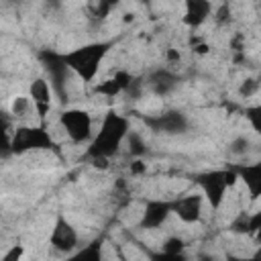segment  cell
I'll return each instance as SVG.
<instances>
[{"label":"cell","mask_w":261,"mask_h":261,"mask_svg":"<svg viewBox=\"0 0 261 261\" xmlns=\"http://www.w3.org/2000/svg\"><path fill=\"white\" fill-rule=\"evenodd\" d=\"M128 133H130V126H128L126 116H122L114 110L106 112V116L102 118L100 130L90 141L86 155L90 159H110L112 155H116L120 151Z\"/></svg>","instance_id":"cell-1"},{"label":"cell","mask_w":261,"mask_h":261,"mask_svg":"<svg viewBox=\"0 0 261 261\" xmlns=\"http://www.w3.org/2000/svg\"><path fill=\"white\" fill-rule=\"evenodd\" d=\"M110 47H112V41H94V43L80 45L71 51H65L63 57L71 73H75L84 84H92Z\"/></svg>","instance_id":"cell-2"},{"label":"cell","mask_w":261,"mask_h":261,"mask_svg":"<svg viewBox=\"0 0 261 261\" xmlns=\"http://www.w3.org/2000/svg\"><path fill=\"white\" fill-rule=\"evenodd\" d=\"M237 171L234 169H212V171H202L196 175V184L204 196V200L210 204L212 210H218L226 198V190L234 186L237 181Z\"/></svg>","instance_id":"cell-3"},{"label":"cell","mask_w":261,"mask_h":261,"mask_svg":"<svg viewBox=\"0 0 261 261\" xmlns=\"http://www.w3.org/2000/svg\"><path fill=\"white\" fill-rule=\"evenodd\" d=\"M39 59H41V65L49 77V84L55 92V98H59V102H67L69 100V94H67V80H69V65L65 63V57L63 53H57V51H49V49H43L39 53Z\"/></svg>","instance_id":"cell-4"},{"label":"cell","mask_w":261,"mask_h":261,"mask_svg":"<svg viewBox=\"0 0 261 261\" xmlns=\"http://www.w3.org/2000/svg\"><path fill=\"white\" fill-rule=\"evenodd\" d=\"M10 151L20 155L27 151H43V149H55V141L49 135L45 126H16L12 133V139L8 143Z\"/></svg>","instance_id":"cell-5"},{"label":"cell","mask_w":261,"mask_h":261,"mask_svg":"<svg viewBox=\"0 0 261 261\" xmlns=\"http://www.w3.org/2000/svg\"><path fill=\"white\" fill-rule=\"evenodd\" d=\"M59 124L67 139L75 145L92 141V116L84 108H65L59 114Z\"/></svg>","instance_id":"cell-6"},{"label":"cell","mask_w":261,"mask_h":261,"mask_svg":"<svg viewBox=\"0 0 261 261\" xmlns=\"http://www.w3.org/2000/svg\"><path fill=\"white\" fill-rule=\"evenodd\" d=\"M145 124H147L153 133L167 135V137L184 135V133L190 128V120H188V116H186L181 110H163V112H159V114L145 116Z\"/></svg>","instance_id":"cell-7"},{"label":"cell","mask_w":261,"mask_h":261,"mask_svg":"<svg viewBox=\"0 0 261 261\" xmlns=\"http://www.w3.org/2000/svg\"><path fill=\"white\" fill-rule=\"evenodd\" d=\"M77 243H80L77 230L71 226L69 220L59 216L55 220V224H53V230H51V237H49V245L59 253H71V251L77 249Z\"/></svg>","instance_id":"cell-8"},{"label":"cell","mask_w":261,"mask_h":261,"mask_svg":"<svg viewBox=\"0 0 261 261\" xmlns=\"http://www.w3.org/2000/svg\"><path fill=\"white\" fill-rule=\"evenodd\" d=\"M202 204H204V196H202V192H200V194H196V192H192V194H184V196L171 200L173 214H175L181 222H188V224L200 220V216H202Z\"/></svg>","instance_id":"cell-9"},{"label":"cell","mask_w":261,"mask_h":261,"mask_svg":"<svg viewBox=\"0 0 261 261\" xmlns=\"http://www.w3.org/2000/svg\"><path fill=\"white\" fill-rule=\"evenodd\" d=\"M53 96H55V92H53L51 84L45 77H37V80L31 82V86H29V98L33 100V108H35V112H37L39 118H45L47 112L51 110Z\"/></svg>","instance_id":"cell-10"},{"label":"cell","mask_w":261,"mask_h":261,"mask_svg":"<svg viewBox=\"0 0 261 261\" xmlns=\"http://www.w3.org/2000/svg\"><path fill=\"white\" fill-rule=\"evenodd\" d=\"M173 214L171 200H149L141 214V228H159Z\"/></svg>","instance_id":"cell-11"},{"label":"cell","mask_w":261,"mask_h":261,"mask_svg":"<svg viewBox=\"0 0 261 261\" xmlns=\"http://www.w3.org/2000/svg\"><path fill=\"white\" fill-rule=\"evenodd\" d=\"M232 169L237 171V177L247 188L249 198L259 200L261 198V163H241Z\"/></svg>","instance_id":"cell-12"},{"label":"cell","mask_w":261,"mask_h":261,"mask_svg":"<svg viewBox=\"0 0 261 261\" xmlns=\"http://www.w3.org/2000/svg\"><path fill=\"white\" fill-rule=\"evenodd\" d=\"M212 14L210 0H184V24L190 29L202 27Z\"/></svg>","instance_id":"cell-13"},{"label":"cell","mask_w":261,"mask_h":261,"mask_svg":"<svg viewBox=\"0 0 261 261\" xmlns=\"http://www.w3.org/2000/svg\"><path fill=\"white\" fill-rule=\"evenodd\" d=\"M130 86H133L130 73H126L124 69H118V71H114V75H110L108 80L96 84V86H94V92L100 94V96H106V98H114V96H118V94L130 90Z\"/></svg>","instance_id":"cell-14"},{"label":"cell","mask_w":261,"mask_h":261,"mask_svg":"<svg viewBox=\"0 0 261 261\" xmlns=\"http://www.w3.org/2000/svg\"><path fill=\"white\" fill-rule=\"evenodd\" d=\"M149 88L155 92V94H159V96H165V94H169L175 86H177V77L169 71V69H157V71H153L151 75H149Z\"/></svg>","instance_id":"cell-15"},{"label":"cell","mask_w":261,"mask_h":261,"mask_svg":"<svg viewBox=\"0 0 261 261\" xmlns=\"http://www.w3.org/2000/svg\"><path fill=\"white\" fill-rule=\"evenodd\" d=\"M100 255H102V241L98 239V241H92L90 245H86V247H82L73 257L75 259H88V261H98L100 259Z\"/></svg>","instance_id":"cell-16"},{"label":"cell","mask_w":261,"mask_h":261,"mask_svg":"<svg viewBox=\"0 0 261 261\" xmlns=\"http://www.w3.org/2000/svg\"><path fill=\"white\" fill-rule=\"evenodd\" d=\"M245 118L249 120L251 128L261 137V102H257L253 106H247L245 108Z\"/></svg>","instance_id":"cell-17"},{"label":"cell","mask_w":261,"mask_h":261,"mask_svg":"<svg viewBox=\"0 0 261 261\" xmlns=\"http://www.w3.org/2000/svg\"><path fill=\"white\" fill-rule=\"evenodd\" d=\"M118 2H120V0H96V6L92 8V16L98 18V20L106 18V16L112 12V8L118 6Z\"/></svg>","instance_id":"cell-18"},{"label":"cell","mask_w":261,"mask_h":261,"mask_svg":"<svg viewBox=\"0 0 261 261\" xmlns=\"http://www.w3.org/2000/svg\"><path fill=\"white\" fill-rule=\"evenodd\" d=\"M184 247H186V243H184L179 237H169V239H165L161 251H163L165 257H177V255L184 251Z\"/></svg>","instance_id":"cell-19"},{"label":"cell","mask_w":261,"mask_h":261,"mask_svg":"<svg viewBox=\"0 0 261 261\" xmlns=\"http://www.w3.org/2000/svg\"><path fill=\"white\" fill-rule=\"evenodd\" d=\"M126 143H128V153L135 155V157H141L147 151V145H145V141H143V137L139 133H128Z\"/></svg>","instance_id":"cell-20"},{"label":"cell","mask_w":261,"mask_h":261,"mask_svg":"<svg viewBox=\"0 0 261 261\" xmlns=\"http://www.w3.org/2000/svg\"><path fill=\"white\" fill-rule=\"evenodd\" d=\"M247 234H251L255 239L257 245H261V210L255 214H249L247 220Z\"/></svg>","instance_id":"cell-21"},{"label":"cell","mask_w":261,"mask_h":261,"mask_svg":"<svg viewBox=\"0 0 261 261\" xmlns=\"http://www.w3.org/2000/svg\"><path fill=\"white\" fill-rule=\"evenodd\" d=\"M31 106H33V100H31V98H27V96H16V98L12 100L10 112L14 114V118H18V116H24V114L31 110Z\"/></svg>","instance_id":"cell-22"},{"label":"cell","mask_w":261,"mask_h":261,"mask_svg":"<svg viewBox=\"0 0 261 261\" xmlns=\"http://www.w3.org/2000/svg\"><path fill=\"white\" fill-rule=\"evenodd\" d=\"M259 88H261V82H259V77H257V80H255V77H247V80L241 84V88H239V94H241L243 98H249V96H255Z\"/></svg>","instance_id":"cell-23"},{"label":"cell","mask_w":261,"mask_h":261,"mask_svg":"<svg viewBox=\"0 0 261 261\" xmlns=\"http://www.w3.org/2000/svg\"><path fill=\"white\" fill-rule=\"evenodd\" d=\"M247 147H249V141H247L245 137H239V139H234V141L230 143V153L241 155V153H245V151H247Z\"/></svg>","instance_id":"cell-24"},{"label":"cell","mask_w":261,"mask_h":261,"mask_svg":"<svg viewBox=\"0 0 261 261\" xmlns=\"http://www.w3.org/2000/svg\"><path fill=\"white\" fill-rule=\"evenodd\" d=\"M226 20H230V8L224 4V6L216 12V22H226Z\"/></svg>","instance_id":"cell-25"},{"label":"cell","mask_w":261,"mask_h":261,"mask_svg":"<svg viewBox=\"0 0 261 261\" xmlns=\"http://www.w3.org/2000/svg\"><path fill=\"white\" fill-rule=\"evenodd\" d=\"M20 253H22V249H20V247H14V249H12L10 253H6V255H4L2 259H4V261H12L14 257L18 259V257H20Z\"/></svg>","instance_id":"cell-26"},{"label":"cell","mask_w":261,"mask_h":261,"mask_svg":"<svg viewBox=\"0 0 261 261\" xmlns=\"http://www.w3.org/2000/svg\"><path fill=\"white\" fill-rule=\"evenodd\" d=\"M143 171H145L143 161H133L130 163V173H143Z\"/></svg>","instance_id":"cell-27"},{"label":"cell","mask_w":261,"mask_h":261,"mask_svg":"<svg viewBox=\"0 0 261 261\" xmlns=\"http://www.w3.org/2000/svg\"><path fill=\"white\" fill-rule=\"evenodd\" d=\"M45 2L49 8H59V4H61V0H45Z\"/></svg>","instance_id":"cell-28"},{"label":"cell","mask_w":261,"mask_h":261,"mask_svg":"<svg viewBox=\"0 0 261 261\" xmlns=\"http://www.w3.org/2000/svg\"><path fill=\"white\" fill-rule=\"evenodd\" d=\"M255 257H257V259H261V245H259V251L255 253Z\"/></svg>","instance_id":"cell-29"},{"label":"cell","mask_w":261,"mask_h":261,"mask_svg":"<svg viewBox=\"0 0 261 261\" xmlns=\"http://www.w3.org/2000/svg\"><path fill=\"white\" fill-rule=\"evenodd\" d=\"M259 82H261V73H259Z\"/></svg>","instance_id":"cell-30"},{"label":"cell","mask_w":261,"mask_h":261,"mask_svg":"<svg viewBox=\"0 0 261 261\" xmlns=\"http://www.w3.org/2000/svg\"><path fill=\"white\" fill-rule=\"evenodd\" d=\"M143 2H149V0H143Z\"/></svg>","instance_id":"cell-31"}]
</instances>
